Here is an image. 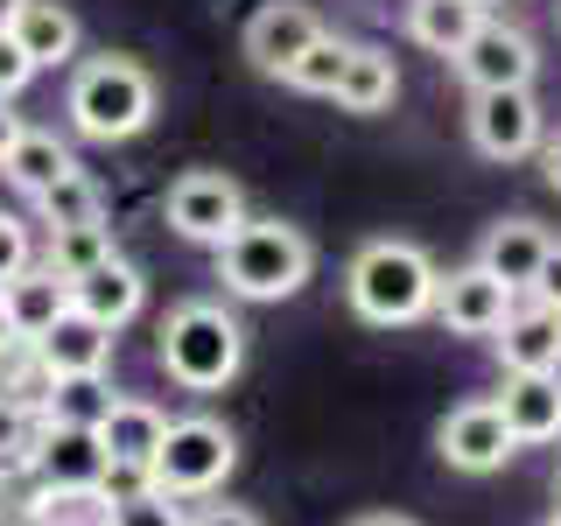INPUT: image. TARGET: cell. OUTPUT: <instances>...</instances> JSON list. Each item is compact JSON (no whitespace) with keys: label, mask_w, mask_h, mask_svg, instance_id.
<instances>
[{"label":"cell","mask_w":561,"mask_h":526,"mask_svg":"<svg viewBox=\"0 0 561 526\" xmlns=\"http://www.w3.org/2000/svg\"><path fill=\"white\" fill-rule=\"evenodd\" d=\"M435 288H443V267L414 239H365L344 267V302L373 330H408L435 316Z\"/></svg>","instance_id":"1"},{"label":"cell","mask_w":561,"mask_h":526,"mask_svg":"<svg viewBox=\"0 0 561 526\" xmlns=\"http://www.w3.org/2000/svg\"><path fill=\"white\" fill-rule=\"evenodd\" d=\"M210 260H218L225 295H239V302H288L316 274V245L288 218H245L225 245H210Z\"/></svg>","instance_id":"2"},{"label":"cell","mask_w":561,"mask_h":526,"mask_svg":"<svg viewBox=\"0 0 561 526\" xmlns=\"http://www.w3.org/2000/svg\"><path fill=\"white\" fill-rule=\"evenodd\" d=\"M154 358L183 393H218L245 373V323L225 302H175L162 316Z\"/></svg>","instance_id":"3"},{"label":"cell","mask_w":561,"mask_h":526,"mask_svg":"<svg viewBox=\"0 0 561 526\" xmlns=\"http://www.w3.org/2000/svg\"><path fill=\"white\" fill-rule=\"evenodd\" d=\"M64 113H70V127H78L84 140H134V134H148L154 127V78H148V64H134V57H84L78 70H70V92H64Z\"/></svg>","instance_id":"4"},{"label":"cell","mask_w":561,"mask_h":526,"mask_svg":"<svg viewBox=\"0 0 561 526\" xmlns=\"http://www.w3.org/2000/svg\"><path fill=\"white\" fill-rule=\"evenodd\" d=\"M232 470H239V435L218 414H183L169 421L162 449L148 464V484L169 491V499H210Z\"/></svg>","instance_id":"5"},{"label":"cell","mask_w":561,"mask_h":526,"mask_svg":"<svg viewBox=\"0 0 561 526\" xmlns=\"http://www.w3.org/2000/svg\"><path fill=\"white\" fill-rule=\"evenodd\" d=\"M162 218H169V232L190 239V245H225L245 225V190L225 169H183L162 197Z\"/></svg>","instance_id":"6"},{"label":"cell","mask_w":561,"mask_h":526,"mask_svg":"<svg viewBox=\"0 0 561 526\" xmlns=\"http://www.w3.org/2000/svg\"><path fill=\"white\" fill-rule=\"evenodd\" d=\"M548 140V119H540L534 84H513V92H470V148L484 162H526Z\"/></svg>","instance_id":"7"},{"label":"cell","mask_w":561,"mask_h":526,"mask_svg":"<svg viewBox=\"0 0 561 526\" xmlns=\"http://www.w3.org/2000/svg\"><path fill=\"white\" fill-rule=\"evenodd\" d=\"M435 449H443V464L463 470V478H491V470H505L519 456L499 400H463V408H449L443 428H435Z\"/></svg>","instance_id":"8"},{"label":"cell","mask_w":561,"mask_h":526,"mask_svg":"<svg viewBox=\"0 0 561 526\" xmlns=\"http://www.w3.org/2000/svg\"><path fill=\"white\" fill-rule=\"evenodd\" d=\"M456 78L470 84V92H513V84H534V70H540V49H534V35L513 28V22H478V35H470L463 49H456Z\"/></svg>","instance_id":"9"},{"label":"cell","mask_w":561,"mask_h":526,"mask_svg":"<svg viewBox=\"0 0 561 526\" xmlns=\"http://www.w3.org/2000/svg\"><path fill=\"white\" fill-rule=\"evenodd\" d=\"M35 478H43V499H99V484L113 478L99 428H49L43 421V435H35Z\"/></svg>","instance_id":"10"},{"label":"cell","mask_w":561,"mask_h":526,"mask_svg":"<svg viewBox=\"0 0 561 526\" xmlns=\"http://www.w3.org/2000/svg\"><path fill=\"white\" fill-rule=\"evenodd\" d=\"M323 35V14L309 8V0H260L253 14H245V64L260 70V78H288V64L302 57V49Z\"/></svg>","instance_id":"11"},{"label":"cell","mask_w":561,"mask_h":526,"mask_svg":"<svg viewBox=\"0 0 561 526\" xmlns=\"http://www.w3.org/2000/svg\"><path fill=\"white\" fill-rule=\"evenodd\" d=\"M513 302L519 295L505 288L491 267H456V274H443V288H435V323L449 330V338H499V323L513 316Z\"/></svg>","instance_id":"12"},{"label":"cell","mask_w":561,"mask_h":526,"mask_svg":"<svg viewBox=\"0 0 561 526\" xmlns=\"http://www.w3.org/2000/svg\"><path fill=\"white\" fill-rule=\"evenodd\" d=\"M491 400H499V414H505L519 449L561 443V373H505V386Z\"/></svg>","instance_id":"13"},{"label":"cell","mask_w":561,"mask_h":526,"mask_svg":"<svg viewBox=\"0 0 561 526\" xmlns=\"http://www.w3.org/2000/svg\"><path fill=\"white\" fill-rule=\"evenodd\" d=\"M499 365L505 373H561V309L548 302H513V316L499 323Z\"/></svg>","instance_id":"14"},{"label":"cell","mask_w":561,"mask_h":526,"mask_svg":"<svg viewBox=\"0 0 561 526\" xmlns=\"http://www.w3.org/2000/svg\"><path fill=\"white\" fill-rule=\"evenodd\" d=\"M140 302H148V281H140V267H134L127 253L99 260L92 274L70 281V309H84V316H92V323H105V330H127L134 316H140Z\"/></svg>","instance_id":"15"},{"label":"cell","mask_w":561,"mask_h":526,"mask_svg":"<svg viewBox=\"0 0 561 526\" xmlns=\"http://www.w3.org/2000/svg\"><path fill=\"white\" fill-rule=\"evenodd\" d=\"M162 435H169V414L154 408V400H134V393H119L113 414L99 421L105 464H113V470H134V478H148V464H154V449H162Z\"/></svg>","instance_id":"16"},{"label":"cell","mask_w":561,"mask_h":526,"mask_svg":"<svg viewBox=\"0 0 561 526\" xmlns=\"http://www.w3.org/2000/svg\"><path fill=\"white\" fill-rule=\"evenodd\" d=\"M113 344H119V330H105L92 323L84 309H64L57 323L35 338V351H43V365H49V379H78V373H105L113 365Z\"/></svg>","instance_id":"17"},{"label":"cell","mask_w":561,"mask_h":526,"mask_svg":"<svg viewBox=\"0 0 561 526\" xmlns=\"http://www.w3.org/2000/svg\"><path fill=\"white\" fill-rule=\"evenodd\" d=\"M548 245H554L548 225H534V218H519V210H513V218H499L478 239V267H491L513 295H526V288H534V274H540V260H548Z\"/></svg>","instance_id":"18"},{"label":"cell","mask_w":561,"mask_h":526,"mask_svg":"<svg viewBox=\"0 0 561 526\" xmlns=\"http://www.w3.org/2000/svg\"><path fill=\"white\" fill-rule=\"evenodd\" d=\"M0 175H8V183L35 204V197H49V190H57L64 175H78V155H70V140H57L49 127H22V140L8 148Z\"/></svg>","instance_id":"19"},{"label":"cell","mask_w":561,"mask_h":526,"mask_svg":"<svg viewBox=\"0 0 561 526\" xmlns=\"http://www.w3.org/2000/svg\"><path fill=\"white\" fill-rule=\"evenodd\" d=\"M8 35L28 49L35 70H64L78 57V14H70L64 0H22V14H14Z\"/></svg>","instance_id":"20"},{"label":"cell","mask_w":561,"mask_h":526,"mask_svg":"<svg viewBox=\"0 0 561 526\" xmlns=\"http://www.w3.org/2000/svg\"><path fill=\"white\" fill-rule=\"evenodd\" d=\"M0 302H8L14 330H22V338L35 344V338H43V330H49V323H57V316L70 309V288H64V281L49 274V267H35V260H28V267L14 274L8 288H0Z\"/></svg>","instance_id":"21"},{"label":"cell","mask_w":561,"mask_h":526,"mask_svg":"<svg viewBox=\"0 0 561 526\" xmlns=\"http://www.w3.org/2000/svg\"><path fill=\"white\" fill-rule=\"evenodd\" d=\"M400 99V70L379 43H351V64H344V84H337V105L344 113H386Z\"/></svg>","instance_id":"22"},{"label":"cell","mask_w":561,"mask_h":526,"mask_svg":"<svg viewBox=\"0 0 561 526\" xmlns=\"http://www.w3.org/2000/svg\"><path fill=\"white\" fill-rule=\"evenodd\" d=\"M478 22H484L478 0H408V35L435 57H456L478 35Z\"/></svg>","instance_id":"23"},{"label":"cell","mask_w":561,"mask_h":526,"mask_svg":"<svg viewBox=\"0 0 561 526\" xmlns=\"http://www.w3.org/2000/svg\"><path fill=\"white\" fill-rule=\"evenodd\" d=\"M113 386L105 373H78V379H49V400H43V421L49 428H99L113 414Z\"/></svg>","instance_id":"24"},{"label":"cell","mask_w":561,"mask_h":526,"mask_svg":"<svg viewBox=\"0 0 561 526\" xmlns=\"http://www.w3.org/2000/svg\"><path fill=\"white\" fill-rule=\"evenodd\" d=\"M113 253H119V245H113V225H105V218L99 225H57L49 245H43V267L70 288L78 274H92L99 260H113Z\"/></svg>","instance_id":"25"},{"label":"cell","mask_w":561,"mask_h":526,"mask_svg":"<svg viewBox=\"0 0 561 526\" xmlns=\"http://www.w3.org/2000/svg\"><path fill=\"white\" fill-rule=\"evenodd\" d=\"M344 64H351V43L323 28V35H316V43L302 49V57L288 64V78H280V84H288V92H309V99H337V84H344Z\"/></svg>","instance_id":"26"},{"label":"cell","mask_w":561,"mask_h":526,"mask_svg":"<svg viewBox=\"0 0 561 526\" xmlns=\"http://www.w3.org/2000/svg\"><path fill=\"white\" fill-rule=\"evenodd\" d=\"M35 210H43V225L49 232H57V225H99L105 218V197H99V183L92 175H64L57 190H49V197H35Z\"/></svg>","instance_id":"27"},{"label":"cell","mask_w":561,"mask_h":526,"mask_svg":"<svg viewBox=\"0 0 561 526\" xmlns=\"http://www.w3.org/2000/svg\"><path fill=\"white\" fill-rule=\"evenodd\" d=\"M105 526H190V519H183V499H169L154 484H134V491L105 499Z\"/></svg>","instance_id":"28"},{"label":"cell","mask_w":561,"mask_h":526,"mask_svg":"<svg viewBox=\"0 0 561 526\" xmlns=\"http://www.w3.org/2000/svg\"><path fill=\"white\" fill-rule=\"evenodd\" d=\"M28 253H35V245H28V225L14 218V210H0V288L28 267Z\"/></svg>","instance_id":"29"},{"label":"cell","mask_w":561,"mask_h":526,"mask_svg":"<svg viewBox=\"0 0 561 526\" xmlns=\"http://www.w3.org/2000/svg\"><path fill=\"white\" fill-rule=\"evenodd\" d=\"M28 78H35L28 49L14 43V35H0V99H22V92H28Z\"/></svg>","instance_id":"30"},{"label":"cell","mask_w":561,"mask_h":526,"mask_svg":"<svg viewBox=\"0 0 561 526\" xmlns=\"http://www.w3.org/2000/svg\"><path fill=\"white\" fill-rule=\"evenodd\" d=\"M534 302H548V309H561V239L548 245V260H540V274H534Z\"/></svg>","instance_id":"31"},{"label":"cell","mask_w":561,"mask_h":526,"mask_svg":"<svg viewBox=\"0 0 561 526\" xmlns=\"http://www.w3.org/2000/svg\"><path fill=\"white\" fill-rule=\"evenodd\" d=\"M190 526H260L253 505H210V513H197Z\"/></svg>","instance_id":"32"},{"label":"cell","mask_w":561,"mask_h":526,"mask_svg":"<svg viewBox=\"0 0 561 526\" xmlns=\"http://www.w3.org/2000/svg\"><path fill=\"white\" fill-rule=\"evenodd\" d=\"M534 162H540V183H548L554 197H561V134H548V140H540V155H534Z\"/></svg>","instance_id":"33"},{"label":"cell","mask_w":561,"mask_h":526,"mask_svg":"<svg viewBox=\"0 0 561 526\" xmlns=\"http://www.w3.org/2000/svg\"><path fill=\"white\" fill-rule=\"evenodd\" d=\"M14 140H22V113H14V99H0V162H8Z\"/></svg>","instance_id":"34"},{"label":"cell","mask_w":561,"mask_h":526,"mask_svg":"<svg viewBox=\"0 0 561 526\" xmlns=\"http://www.w3.org/2000/svg\"><path fill=\"white\" fill-rule=\"evenodd\" d=\"M22 344V330H14V316H8V302H0V351H14Z\"/></svg>","instance_id":"35"},{"label":"cell","mask_w":561,"mask_h":526,"mask_svg":"<svg viewBox=\"0 0 561 526\" xmlns=\"http://www.w3.org/2000/svg\"><path fill=\"white\" fill-rule=\"evenodd\" d=\"M351 526H414V519H400V513H365V519H351Z\"/></svg>","instance_id":"36"},{"label":"cell","mask_w":561,"mask_h":526,"mask_svg":"<svg viewBox=\"0 0 561 526\" xmlns=\"http://www.w3.org/2000/svg\"><path fill=\"white\" fill-rule=\"evenodd\" d=\"M14 14H22V0H0V35L14 28Z\"/></svg>","instance_id":"37"},{"label":"cell","mask_w":561,"mask_h":526,"mask_svg":"<svg viewBox=\"0 0 561 526\" xmlns=\"http://www.w3.org/2000/svg\"><path fill=\"white\" fill-rule=\"evenodd\" d=\"M43 526H105V513H99V519H70V513H64V519H43Z\"/></svg>","instance_id":"38"},{"label":"cell","mask_w":561,"mask_h":526,"mask_svg":"<svg viewBox=\"0 0 561 526\" xmlns=\"http://www.w3.org/2000/svg\"><path fill=\"white\" fill-rule=\"evenodd\" d=\"M478 8H484V14H491V0H478Z\"/></svg>","instance_id":"39"},{"label":"cell","mask_w":561,"mask_h":526,"mask_svg":"<svg viewBox=\"0 0 561 526\" xmlns=\"http://www.w3.org/2000/svg\"><path fill=\"white\" fill-rule=\"evenodd\" d=\"M548 526H561V513H554V519H548Z\"/></svg>","instance_id":"40"},{"label":"cell","mask_w":561,"mask_h":526,"mask_svg":"<svg viewBox=\"0 0 561 526\" xmlns=\"http://www.w3.org/2000/svg\"><path fill=\"white\" fill-rule=\"evenodd\" d=\"M554 22H561V8H554Z\"/></svg>","instance_id":"41"},{"label":"cell","mask_w":561,"mask_h":526,"mask_svg":"<svg viewBox=\"0 0 561 526\" xmlns=\"http://www.w3.org/2000/svg\"><path fill=\"white\" fill-rule=\"evenodd\" d=\"M554 499H561V484H554Z\"/></svg>","instance_id":"42"}]
</instances>
